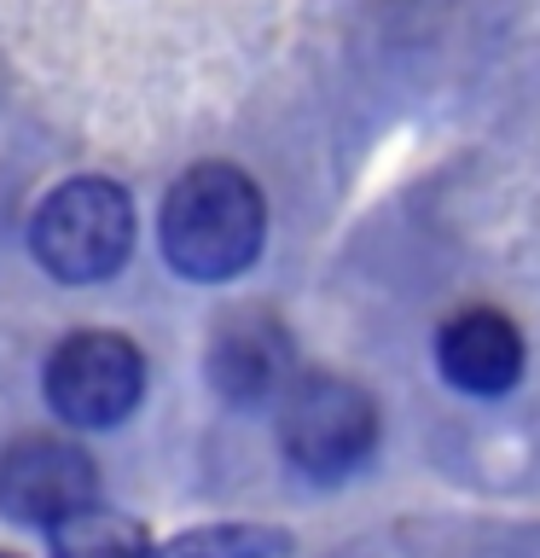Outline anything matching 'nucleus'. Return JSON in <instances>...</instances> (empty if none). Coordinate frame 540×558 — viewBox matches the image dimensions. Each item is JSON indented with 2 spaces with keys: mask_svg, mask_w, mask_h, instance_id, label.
<instances>
[{
  "mask_svg": "<svg viewBox=\"0 0 540 558\" xmlns=\"http://www.w3.org/2000/svg\"><path fill=\"white\" fill-rule=\"evenodd\" d=\"M157 239H163V256L181 279H198V286L233 279L261 256V239H268L261 186L233 163L186 169L163 198Z\"/></svg>",
  "mask_w": 540,
  "mask_h": 558,
  "instance_id": "nucleus-1",
  "label": "nucleus"
},
{
  "mask_svg": "<svg viewBox=\"0 0 540 558\" xmlns=\"http://www.w3.org/2000/svg\"><path fill=\"white\" fill-rule=\"evenodd\" d=\"M29 251L64 286H99V279H111L134 251L128 192L116 181H99V174H76V181L52 186L29 221Z\"/></svg>",
  "mask_w": 540,
  "mask_h": 558,
  "instance_id": "nucleus-2",
  "label": "nucleus"
},
{
  "mask_svg": "<svg viewBox=\"0 0 540 558\" xmlns=\"http://www.w3.org/2000/svg\"><path fill=\"white\" fill-rule=\"evenodd\" d=\"M279 436H285V453L303 477L338 483L355 465H366V453L378 448V408L360 384L320 373L291 384Z\"/></svg>",
  "mask_w": 540,
  "mask_h": 558,
  "instance_id": "nucleus-3",
  "label": "nucleus"
},
{
  "mask_svg": "<svg viewBox=\"0 0 540 558\" xmlns=\"http://www.w3.org/2000/svg\"><path fill=\"white\" fill-rule=\"evenodd\" d=\"M139 390H146V361L116 331H76L47 361V401L64 425H122L139 408Z\"/></svg>",
  "mask_w": 540,
  "mask_h": 558,
  "instance_id": "nucleus-4",
  "label": "nucleus"
},
{
  "mask_svg": "<svg viewBox=\"0 0 540 558\" xmlns=\"http://www.w3.org/2000/svg\"><path fill=\"white\" fill-rule=\"evenodd\" d=\"M94 460L64 436H24L0 453V512L12 523H47L59 530L82 506H94Z\"/></svg>",
  "mask_w": 540,
  "mask_h": 558,
  "instance_id": "nucleus-5",
  "label": "nucleus"
},
{
  "mask_svg": "<svg viewBox=\"0 0 540 558\" xmlns=\"http://www.w3.org/2000/svg\"><path fill=\"white\" fill-rule=\"evenodd\" d=\"M435 366L453 390L465 396H500L512 390L517 373H523V338L517 326L494 308H465L453 314L435 338Z\"/></svg>",
  "mask_w": 540,
  "mask_h": 558,
  "instance_id": "nucleus-6",
  "label": "nucleus"
},
{
  "mask_svg": "<svg viewBox=\"0 0 540 558\" xmlns=\"http://www.w3.org/2000/svg\"><path fill=\"white\" fill-rule=\"evenodd\" d=\"M209 384L233 408H261L291 384V343L268 320H226L209 343Z\"/></svg>",
  "mask_w": 540,
  "mask_h": 558,
  "instance_id": "nucleus-7",
  "label": "nucleus"
},
{
  "mask_svg": "<svg viewBox=\"0 0 540 558\" xmlns=\"http://www.w3.org/2000/svg\"><path fill=\"white\" fill-rule=\"evenodd\" d=\"M52 558H157V553L134 518L82 506L76 518H64L52 530Z\"/></svg>",
  "mask_w": 540,
  "mask_h": 558,
  "instance_id": "nucleus-8",
  "label": "nucleus"
},
{
  "mask_svg": "<svg viewBox=\"0 0 540 558\" xmlns=\"http://www.w3.org/2000/svg\"><path fill=\"white\" fill-rule=\"evenodd\" d=\"M291 535L268 530V523H216V530H192L169 547H157V558H285Z\"/></svg>",
  "mask_w": 540,
  "mask_h": 558,
  "instance_id": "nucleus-9",
  "label": "nucleus"
},
{
  "mask_svg": "<svg viewBox=\"0 0 540 558\" xmlns=\"http://www.w3.org/2000/svg\"><path fill=\"white\" fill-rule=\"evenodd\" d=\"M0 558H7V553H0Z\"/></svg>",
  "mask_w": 540,
  "mask_h": 558,
  "instance_id": "nucleus-10",
  "label": "nucleus"
}]
</instances>
